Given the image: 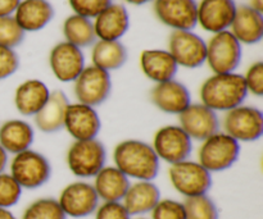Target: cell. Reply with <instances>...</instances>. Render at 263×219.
<instances>
[{"mask_svg": "<svg viewBox=\"0 0 263 219\" xmlns=\"http://www.w3.org/2000/svg\"><path fill=\"white\" fill-rule=\"evenodd\" d=\"M113 163L126 177L135 181H153L161 167L151 144L136 138L123 140L115 146Z\"/></svg>", "mask_w": 263, "mask_h": 219, "instance_id": "cell-1", "label": "cell"}, {"mask_svg": "<svg viewBox=\"0 0 263 219\" xmlns=\"http://www.w3.org/2000/svg\"><path fill=\"white\" fill-rule=\"evenodd\" d=\"M248 91L243 74L213 73L202 84L199 89L200 103L216 113H226L244 104Z\"/></svg>", "mask_w": 263, "mask_h": 219, "instance_id": "cell-2", "label": "cell"}, {"mask_svg": "<svg viewBox=\"0 0 263 219\" xmlns=\"http://www.w3.org/2000/svg\"><path fill=\"white\" fill-rule=\"evenodd\" d=\"M240 155V144L223 131L213 133L200 141L198 149V163L210 173H217L231 168Z\"/></svg>", "mask_w": 263, "mask_h": 219, "instance_id": "cell-3", "label": "cell"}, {"mask_svg": "<svg viewBox=\"0 0 263 219\" xmlns=\"http://www.w3.org/2000/svg\"><path fill=\"white\" fill-rule=\"evenodd\" d=\"M68 169L77 178H94L107 163V149L98 138L73 141L66 154Z\"/></svg>", "mask_w": 263, "mask_h": 219, "instance_id": "cell-4", "label": "cell"}, {"mask_svg": "<svg viewBox=\"0 0 263 219\" xmlns=\"http://www.w3.org/2000/svg\"><path fill=\"white\" fill-rule=\"evenodd\" d=\"M9 174L22 189L36 190L48 184L51 177V164L40 151L27 150L13 155L9 162Z\"/></svg>", "mask_w": 263, "mask_h": 219, "instance_id": "cell-5", "label": "cell"}, {"mask_svg": "<svg viewBox=\"0 0 263 219\" xmlns=\"http://www.w3.org/2000/svg\"><path fill=\"white\" fill-rule=\"evenodd\" d=\"M168 178L172 187L185 199L208 194L212 187V173L197 161L190 159L171 164Z\"/></svg>", "mask_w": 263, "mask_h": 219, "instance_id": "cell-6", "label": "cell"}, {"mask_svg": "<svg viewBox=\"0 0 263 219\" xmlns=\"http://www.w3.org/2000/svg\"><path fill=\"white\" fill-rule=\"evenodd\" d=\"M222 130L241 143H253L263 135V114L261 109L252 105H239L223 113Z\"/></svg>", "mask_w": 263, "mask_h": 219, "instance_id": "cell-7", "label": "cell"}, {"mask_svg": "<svg viewBox=\"0 0 263 219\" xmlns=\"http://www.w3.org/2000/svg\"><path fill=\"white\" fill-rule=\"evenodd\" d=\"M207 44L205 63L213 73H231L241 62V44L230 31L213 33Z\"/></svg>", "mask_w": 263, "mask_h": 219, "instance_id": "cell-8", "label": "cell"}, {"mask_svg": "<svg viewBox=\"0 0 263 219\" xmlns=\"http://www.w3.org/2000/svg\"><path fill=\"white\" fill-rule=\"evenodd\" d=\"M112 92V78L109 72L95 66L85 67L73 81V94L77 103L99 107L108 100Z\"/></svg>", "mask_w": 263, "mask_h": 219, "instance_id": "cell-9", "label": "cell"}, {"mask_svg": "<svg viewBox=\"0 0 263 219\" xmlns=\"http://www.w3.org/2000/svg\"><path fill=\"white\" fill-rule=\"evenodd\" d=\"M151 145L159 161L166 162L170 166L189 159L193 151V140L179 125L158 128Z\"/></svg>", "mask_w": 263, "mask_h": 219, "instance_id": "cell-10", "label": "cell"}, {"mask_svg": "<svg viewBox=\"0 0 263 219\" xmlns=\"http://www.w3.org/2000/svg\"><path fill=\"white\" fill-rule=\"evenodd\" d=\"M57 200L66 217L69 218H86L92 215L100 204L94 186L86 181L68 184Z\"/></svg>", "mask_w": 263, "mask_h": 219, "instance_id": "cell-11", "label": "cell"}, {"mask_svg": "<svg viewBox=\"0 0 263 219\" xmlns=\"http://www.w3.org/2000/svg\"><path fill=\"white\" fill-rule=\"evenodd\" d=\"M168 53L179 67L199 68L205 63L207 44L193 31H172L168 38Z\"/></svg>", "mask_w": 263, "mask_h": 219, "instance_id": "cell-12", "label": "cell"}, {"mask_svg": "<svg viewBox=\"0 0 263 219\" xmlns=\"http://www.w3.org/2000/svg\"><path fill=\"white\" fill-rule=\"evenodd\" d=\"M153 10L158 21L174 31H193L198 25L195 0H153Z\"/></svg>", "mask_w": 263, "mask_h": 219, "instance_id": "cell-13", "label": "cell"}, {"mask_svg": "<svg viewBox=\"0 0 263 219\" xmlns=\"http://www.w3.org/2000/svg\"><path fill=\"white\" fill-rule=\"evenodd\" d=\"M63 128L74 141L92 140L102 130V120L97 108L77 102L69 103Z\"/></svg>", "mask_w": 263, "mask_h": 219, "instance_id": "cell-14", "label": "cell"}, {"mask_svg": "<svg viewBox=\"0 0 263 219\" xmlns=\"http://www.w3.org/2000/svg\"><path fill=\"white\" fill-rule=\"evenodd\" d=\"M179 126L193 141H203L220 131V118L202 103H192L179 115Z\"/></svg>", "mask_w": 263, "mask_h": 219, "instance_id": "cell-15", "label": "cell"}, {"mask_svg": "<svg viewBox=\"0 0 263 219\" xmlns=\"http://www.w3.org/2000/svg\"><path fill=\"white\" fill-rule=\"evenodd\" d=\"M49 66L51 73L63 84L73 82L85 68V56L80 48L62 41L58 43L49 54Z\"/></svg>", "mask_w": 263, "mask_h": 219, "instance_id": "cell-16", "label": "cell"}, {"mask_svg": "<svg viewBox=\"0 0 263 219\" xmlns=\"http://www.w3.org/2000/svg\"><path fill=\"white\" fill-rule=\"evenodd\" d=\"M149 96L157 109L172 115H179L193 103L189 89L176 79L156 84Z\"/></svg>", "mask_w": 263, "mask_h": 219, "instance_id": "cell-17", "label": "cell"}, {"mask_svg": "<svg viewBox=\"0 0 263 219\" xmlns=\"http://www.w3.org/2000/svg\"><path fill=\"white\" fill-rule=\"evenodd\" d=\"M236 7L234 0H200L198 3V25L211 33L228 31L235 17Z\"/></svg>", "mask_w": 263, "mask_h": 219, "instance_id": "cell-18", "label": "cell"}, {"mask_svg": "<svg viewBox=\"0 0 263 219\" xmlns=\"http://www.w3.org/2000/svg\"><path fill=\"white\" fill-rule=\"evenodd\" d=\"M92 25L98 40L120 41L130 28V14L123 4L112 3L94 18Z\"/></svg>", "mask_w": 263, "mask_h": 219, "instance_id": "cell-19", "label": "cell"}, {"mask_svg": "<svg viewBox=\"0 0 263 219\" xmlns=\"http://www.w3.org/2000/svg\"><path fill=\"white\" fill-rule=\"evenodd\" d=\"M50 90L41 79H26L14 91V107L23 117H33L45 105L50 96Z\"/></svg>", "mask_w": 263, "mask_h": 219, "instance_id": "cell-20", "label": "cell"}, {"mask_svg": "<svg viewBox=\"0 0 263 219\" xmlns=\"http://www.w3.org/2000/svg\"><path fill=\"white\" fill-rule=\"evenodd\" d=\"M161 199V190L153 181H135L130 184L121 203L131 217H143L149 214Z\"/></svg>", "mask_w": 263, "mask_h": 219, "instance_id": "cell-21", "label": "cell"}, {"mask_svg": "<svg viewBox=\"0 0 263 219\" xmlns=\"http://www.w3.org/2000/svg\"><path fill=\"white\" fill-rule=\"evenodd\" d=\"M13 17L25 32H36L50 23L54 8L48 0H21Z\"/></svg>", "mask_w": 263, "mask_h": 219, "instance_id": "cell-22", "label": "cell"}, {"mask_svg": "<svg viewBox=\"0 0 263 219\" xmlns=\"http://www.w3.org/2000/svg\"><path fill=\"white\" fill-rule=\"evenodd\" d=\"M69 104L67 95L62 90H54L50 92L48 102L33 115V123L43 133H55L64 126L66 110Z\"/></svg>", "mask_w": 263, "mask_h": 219, "instance_id": "cell-23", "label": "cell"}, {"mask_svg": "<svg viewBox=\"0 0 263 219\" xmlns=\"http://www.w3.org/2000/svg\"><path fill=\"white\" fill-rule=\"evenodd\" d=\"M230 31L240 44L253 45L263 37V15L249 5L236 7L235 17L230 26Z\"/></svg>", "mask_w": 263, "mask_h": 219, "instance_id": "cell-24", "label": "cell"}, {"mask_svg": "<svg viewBox=\"0 0 263 219\" xmlns=\"http://www.w3.org/2000/svg\"><path fill=\"white\" fill-rule=\"evenodd\" d=\"M140 68L146 78L159 84L175 79L179 66L168 50L148 49L140 54Z\"/></svg>", "mask_w": 263, "mask_h": 219, "instance_id": "cell-25", "label": "cell"}, {"mask_svg": "<svg viewBox=\"0 0 263 219\" xmlns=\"http://www.w3.org/2000/svg\"><path fill=\"white\" fill-rule=\"evenodd\" d=\"M35 140V130L23 120H8L0 123V146L8 154L15 155L31 149Z\"/></svg>", "mask_w": 263, "mask_h": 219, "instance_id": "cell-26", "label": "cell"}, {"mask_svg": "<svg viewBox=\"0 0 263 219\" xmlns=\"http://www.w3.org/2000/svg\"><path fill=\"white\" fill-rule=\"evenodd\" d=\"M130 178L115 166H105L94 177L95 192L100 202H122L130 187Z\"/></svg>", "mask_w": 263, "mask_h": 219, "instance_id": "cell-27", "label": "cell"}, {"mask_svg": "<svg viewBox=\"0 0 263 219\" xmlns=\"http://www.w3.org/2000/svg\"><path fill=\"white\" fill-rule=\"evenodd\" d=\"M127 49L121 41L97 40L92 45V66L110 72L120 69L127 62Z\"/></svg>", "mask_w": 263, "mask_h": 219, "instance_id": "cell-28", "label": "cell"}, {"mask_svg": "<svg viewBox=\"0 0 263 219\" xmlns=\"http://www.w3.org/2000/svg\"><path fill=\"white\" fill-rule=\"evenodd\" d=\"M63 35L67 43L80 49L94 45L98 40L91 19L79 14H72L64 19Z\"/></svg>", "mask_w": 263, "mask_h": 219, "instance_id": "cell-29", "label": "cell"}, {"mask_svg": "<svg viewBox=\"0 0 263 219\" xmlns=\"http://www.w3.org/2000/svg\"><path fill=\"white\" fill-rule=\"evenodd\" d=\"M182 204L186 219H220L217 205L208 194L186 197Z\"/></svg>", "mask_w": 263, "mask_h": 219, "instance_id": "cell-30", "label": "cell"}, {"mask_svg": "<svg viewBox=\"0 0 263 219\" xmlns=\"http://www.w3.org/2000/svg\"><path fill=\"white\" fill-rule=\"evenodd\" d=\"M21 219H67L54 197H41L27 205Z\"/></svg>", "mask_w": 263, "mask_h": 219, "instance_id": "cell-31", "label": "cell"}, {"mask_svg": "<svg viewBox=\"0 0 263 219\" xmlns=\"http://www.w3.org/2000/svg\"><path fill=\"white\" fill-rule=\"evenodd\" d=\"M22 187L9 173H0V208L10 209L17 205L22 196Z\"/></svg>", "mask_w": 263, "mask_h": 219, "instance_id": "cell-32", "label": "cell"}, {"mask_svg": "<svg viewBox=\"0 0 263 219\" xmlns=\"http://www.w3.org/2000/svg\"><path fill=\"white\" fill-rule=\"evenodd\" d=\"M25 31L15 22L14 17H0V45L14 49L25 38Z\"/></svg>", "mask_w": 263, "mask_h": 219, "instance_id": "cell-33", "label": "cell"}, {"mask_svg": "<svg viewBox=\"0 0 263 219\" xmlns=\"http://www.w3.org/2000/svg\"><path fill=\"white\" fill-rule=\"evenodd\" d=\"M151 219H186L184 204L174 199H161L151 212Z\"/></svg>", "mask_w": 263, "mask_h": 219, "instance_id": "cell-34", "label": "cell"}, {"mask_svg": "<svg viewBox=\"0 0 263 219\" xmlns=\"http://www.w3.org/2000/svg\"><path fill=\"white\" fill-rule=\"evenodd\" d=\"M68 3L74 14L91 19L109 7L113 0H68Z\"/></svg>", "mask_w": 263, "mask_h": 219, "instance_id": "cell-35", "label": "cell"}, {"mask_svg": "<svg viewBox=\"0 0 263 219\" xmlns=\"http://www.w3.org/2000/svg\"><path fill=\"white\" fill-rule=\"evenodd\" d=\"M246 82L247 91L248 94L254 96H262L263 95V63L256 62L247 69L246 74L243 76Z\"/></svg>", "mask_w": 263, "mask_h": 219, "instance_id": "cell-36", "label": "cell"}, {"mask_svg": "<svg viewBox=\"0 0 263 219\" xmlns=\"http://www.w3.org/2000/svg\"><path fill=\"white\" fill-rule=\"evenodd\" d=\"M95 219H131L133 217L121 202H102L94 213Z\"/></svg>", "mask_w": 263, "mask_h": 219, "instance_id": "cell-37", "label": "cell"}, {"mask_svg": "<svg viewBox=\"0 0 263 219\" xmlns=\"http://www.w3.org/2000/svg\"><path fill=\"white\" fill-rule=\"evenodd\" d=\"M20 67V58L14 49L0 45V81L9 78L17 72Z\"/></svg>", "mask_w": 263, "mask_h": 219, "instance_id": "cell-38", "label": "cell"}, {"mask_svg": "<svg viewBox=\"0 0 263 219\" xmlns=\"http://www.w3.org/2000/svg\"><path fill=\"white\" fill-rule=\"evenodd\" d=\"M21 0H0V17H9L14 14Z\"/></svg>", "mask_w": 263, "mask_h": 219, "instance_id": "cell-39", "label": "cell"}, {"mask_svg": "<svg viewBox=\"0 0 263 219\" xmlns=\"http://www.w3.org/2000/svg\"><path fill=\"white\" fill-rule=\"evenodd\" d=\"M8 164H9V154L0 146V173L5 172Z\"/></svg>", "mask_w": 263, "mask_h": 219, "instance_id": "cell-40", "label": "cell"}, {"mask_svg": "<svg viewBox=\"0 0 263 219\" xmlns=\"http://www.w3.org/2000/svg\"><path fill=\"white\" fill-rule=\"evenodd\" d=\"M249 7L253 8V9L257 10V12L263 13V0H251Z\"/></svg>", "mask_w": 263, "mask_h": 219, "instance_id": "cell-41", "label": "cell"}, {"mask_svg": "<svg viewBox=\"0 0 263 219\" xmlns=\"http://www.w3.org/2000/svg\"><path fill=\"white\" fill-rule=\"evenodd\" d=\"M0 219H17V218H15V215L13 214L9 209L0 208Z\"/></svg>", "mask_w": 263, "mask_h": 219, "instance_id": "cell-42", "label": "cell"}, {"mask_svg": "<svg viewBox=\"0 0 263 219\" xmlns=\"http://www.w3.org/2000/svg\"><path fill=\"white\" fill-rule=\"evenodd\" d=\"M126 2L127 4H133V5H144V4H148V3L153 2V0H123Z\"/></svg>", "mask_w": 263, "mask_h": 219, "instance_id": "cell-43", "label": "cell"}, {"mask_svg": "<svg viewBox=\"0 0 263 219\" xmlns=\"http://www.w3.org/2000/svg\"><path fill=\"white\" fill-rule=\"evenodd\" d=\"M131 219H151V218H145V217H136V218H131Z\"/></svg>", "mask_w": 263, "mask_h": 219, "instance_id": "cell-44", "label": "cell"}]
</instances>
